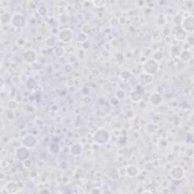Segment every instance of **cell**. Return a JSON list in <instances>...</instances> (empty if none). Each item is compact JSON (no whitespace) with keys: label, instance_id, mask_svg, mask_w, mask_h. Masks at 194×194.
<instances>
[{"label":"cell","instance_id":"cell-1","mask_svg":"<svg viewBox=\"0 0 194 194\" xmlns=\"http://www.w3.org/2000/svg\"><path fill=\"white\" fill-rule=\"evenodd\" d=\"M158 68H159V65L157 61L154 59H149L144 62L143 69L144 72H146V74L152 76L158 72Z\"/></svg>","mask_w":194,"mask_h":194},{"label":"cell","instance_id":"cell-2","mask_svg":"<svg viewBox=\"0 0 194 194\" xmlns=\"http://www.w3.org/2000/svg\"><path fill=\"white\" fill-rule=\"evenodd\" d=\"M11 24L13 27H15V28H18V29L23 28L27 24V20H26L24 15L19 12H17L13 15L11 20Z\"/></svg>","mask_w":194,"mask_h":194},{"label":"cell","instance_id":"cell-3","mask_svg":"<svg viewBox=\"0 0 194 194\" xmlns=\"http://www.w3.org/2000/svg\"><path fill=\"white\" fill-rule=\"evenodd\" d=\"M182 29L185 32L192 33L193 32L194 29V20L193 16H188L184 18L181 21Z\"/></svg>","mask_w":194,"mask_h":194},{"label":"cell","instance_id":"cell-4","mask_svg":"<svg viewBox=\"0 0 194 194\" xmlns=\"http://www.w3.org/2000/svg\"><path fill=\"white\" fill-rule=\"evenodd\" d=\"M108 138H109V134L106 130H99L94 135L95 141L99 144L107 143Z\"/></svg>","mask_w":194,"mask_h":194},{"label":"cell","instance_id":"cell-5","mask_svg":"<svg viewBox=\"0 0 194 194\" xmlns=\"http://www.w3.org/2000/svg\"><path fill=\"white\" fill-rule=\"evenodd\" d=\"M73 36V33L69 29H63L59 33V40L64 42H70Z\"/></svg>","mask_w":194,"mask_h":194},{"label":"cell","instance_id":"cell-6","mask_svg":"<svg viewBox=\"0 0 194 194\" xmlns=\"http://www.w3.org/2000/svg\"><path fill=\"white\" fill-rule=\"evenodd\" d=\"M171 176L175 180H181L184 177L185 172L183 168L180 166H175L171 170Z\"/></svg>","mask_w":194,"mask_h":194},{"label":"cell","instance_id":"cell-7","mask_svg":"<svg viewBox=\"0 0 194 194\" xmlns=\"http://www.w3.org/2000/svg\"><path fill=\"white\" fill-rule=\"evenodd\" d=\"M16 156H17L18 159H19L20 161H25L27 159H28V157L30 156V152L27 148L20 147L17 150Z\"/></svg>","mask_w":194,"mask_h":194},{"label":"cell","instance_id":"cell-8","mask_svg":"<svg viewBox=\"0 0 194 194\" xmlns=\"http://www.w3.org/2000/svg\"><path fill=\"white\" fill-rule=\"evenodd\" d=\"M24 60L27 63H33L36 61V53L34 50H27L24 52L23 55Z\"/></svg>","mask_w":194,"mask_h":194},{"label":"cell","instance_id":"cell-9","mask_svg":"<svg viewBox=\"0 0 194 194\" xmlns=\"http://www.w3.org/2000/svg\"><path fill=\"white\" fill-rule=\"evenodd\" d=\"M23 143L26 147H34L36 144V139H35V137L31 135L26 136L23 139Z\"/></svg>","mask_w":194,"mask_h":194},{"label":"cell","instance_id":"cell-10","mask_svg":"<svg viewBox=\"0 0 194 194\" xmlns=\"http://www.w3.org/2000/svg\"><path fill=\"white\" fill-rule=\"evenodd\" d=\"M5 190H7V193H15L18 190V185L15 182L9 181L5 185Z\"/></svg>","mask_w":194,"mask_h":194},{"label":"cell","instance_id":"cell-11","mask_svg":"<svg viewBox=\"0 0 194 194\" xmlns=\"http://www.w3.org/2000/svg\"><path fill=\"white\" fill-rule=\"evenodd\" d=\"M126 171L127 175H128L130 177H135L139 174V170L134 165H128L126 168Z\"/></svg>","mask_w":194,"mask_h":194},{"label":"cell","instance_id":"cell-12","mask_svg":"<svg viewBox=\"0 0 194 194\" xmlns=\"http://www.w3.org/2000/svg\"><path fill=\"white\" fill-rule=\"evenodd\" d=\"M71 152L74 156H79L82 152V146L78 143H75L71 148Z\"/></svg>","mask_w":194,"mask_h":194},{"label":"cell","instance_id":"cell-13","mask_svg":"<svg viewBox=\"0 0 194 194\" xmlns=\"http://www.w3.org/2000/svg\"><path fill=\"white\" fill-rule=\"evenodd\" d=\"M175 36L178 40H184L187 37V32L184 31L182 28L177 30L176 31V34H175Z\"/></svg>","mask_w":194,"mask_h":194},{"label":"cell","instance_id":"cell-14","mask_svg":"<svg viewBox=\"0 0 194 194\" xmlns=\"http://www.w3.org/2000/svg\"><path fill=\"white\" fill-rule=\"evenodd\" d=\"M162 100V99L161 96L159 95V94H157V93L153 94L152 96L151 97V102H152L153 105H155V106H158V105H159V104L161 103Z\"/></svg>","mask_w":194,"mask_h":194},{"label":"cell","instance_id":"cell-15","mask_svg":"<svg viewBox=\"0 0 194 194\" xmlns=\"http://www.w3.org/2000/svg\"><path fill=\"white\" fill-rule=\"evenodd\" d=\"M11 20V18H10L9 13L5 12L1 15V24L2 25H5L6 24L9 23Z\"/></svg>","mask_w":194,"mask_h":194},{"label":"cell","instance_id":"cell-16","mask_svg":"<svg viewBox=\"0 0 194 194\" xmlns=\"http://www.w3.org/2000/svg\"><path fill=\"white\" fill-rule=\"evenodd\" d=\"M141 98H142L141 93H139V92L134 91V92H133V93H131V100H132V101L137 102L140 101Z\"/></svg>","mask_w":194,"mask_h":194},{"label":"cell","instance_id":"cell-17","mask_svg":"<svg viewBox=\"0 0 194 194\" xmlns=\"http://www.w3.org/2000/svg\"><path fill=\"white\" fill-rule=\"evenodd\" d=\"M181 59L184 61H187L190 60V52H188L187 50H184L181 53Z\"/></svg>","mask_w":194,"mask_h":194},{"label":"cell","instance_id":"cell-18","mask_svg":"<svg viewBox=\"0 0 194 194\" xmlns=\"http://www.w3.org/2000/svg\"><path fill=\"white\" fill-rule=\"evenodd\" d=\"M54 52H55V54L56 56H58V57H61V56H63L64 55H65V49H64V48H62V47H57V48L55 49V50H54Z\"/></svg>","mask_w":194,"mask_h":194},{"label":"cell","instance_id":"cell-19","mask_svg":"<svg viewBox=\"0 0 194 194\" xmlns=\"http://www.w3.org/2000/svg\"><path fill=\"white\" fill-rule=\"evenodd\" d=\"M87 40V34H85L84 33H80V34H78L77 36V40L78 42H81V43H84V42H86V40Z\"/></svg>","mask_w":194,"mask_h":194},{"label":"cell","instance_id":"cell-20","mask_svg":"<svg viewBox=\"0 0 194 194\" xmlns=\"http://www.w3.org/2000/svg\"><path fill=\"white\" fill-rule=\"evenodd\" d=\"M37 11L40 15H41L42 16H44L47 14V8L45 5H40V6L37 8Z\"/></svg>","mask_w":194,"mask_h":194},{"label":"cell","instance_id":"cell-21","mask_svg":"<svg viewBox=\"0 0 194 194\" xmlns=\"http://www.w3.org/2000/svg\"><path fill=\"white\" fill-rule=\"evenodd\" d=\"M92 3H93V5L94 6L98 7V8L105 6V5H106V2H105V1H102V0H100V1H93Z\"/></svg>","mask_w":194,"mask_h":194},{"label":"cell","instance_id":"cell-22","mask_svg":"<svg viewBox=\"0 0 194 194\" xmlns=\"http://www.w3.org/2000/svg\"><path fill=\"white\" fill-rule=\"evenodd\" d=\"M82 30H83L82 31L83 33H84L85 34H87H87H90V33L92 31V28H91L89 25H85V26H84Z\"/></svg>","mask_w":194,"mask_h":194},{"label":"cell","instance_id":"cell-23","mask_svg":"<svg viewBox=\"0 0 194 194\" xmlns=\"http://www.w3.org/2000/svg\"><path fill=\"white\" fill-rule=\"evenodd\" d=\"M16 42H17V45L18 46H24L25 45V40L24 38H21V37L18 39Z\"/></svg>","mask_w":194,"mask_h":194},{"label":"cell","instance_id":"cell-24","mask_svg":"<svg viewBox=\"0 0 194 194\" xmlns=\"http://www.w3.org/2000/svg\"><path fill=\"white\" fill-rule=\"evenodd\" d=\"M17 106H18L17 102L15 101H12V100L9 102V104H8V106H9V108L10 109H14L15 108H17Z\"/></svg>","mask_w":194,"mask_h":194},{"label":"cell","instance_id":"cell-25","mask_svg":"<svg viewBox=\"0 0 194 194\" xmlns=\"http://www.w3.org/2000/svg\"><path fill=\"white\" fill-rule=\"evenodd\" d=\"M110 24H111V25L112 26L116 27V26L118 25V24H119V20L117 19L116 18H113L110 21Z\"/></svg>","mask_w":194,"mask_h":194}]
</instances>
